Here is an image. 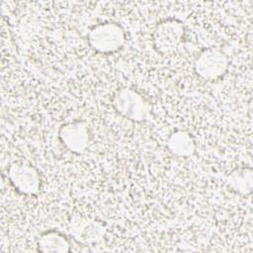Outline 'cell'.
<instances>
[{"mask_svg":"<svg viewBox=\"0 0 253 253\" xmlns=\"http://www.w3.org/2000/svg\"><path fill=\"white\" fill-rule=\"evenodd\" d=\"M112 105L119 115L132 122L141 123L152 118L150 103L138 92L128 87H123L115 92Z\"/></svg>","mask_w":253,"mask_h":253,"instance_id":"obj_1","label":"cell"},{"mask_svg":"<svg viewBox=\"0 0 253 253\" xmlns=\"http://www.w3.org/2000/svg\"><path fill=\"white\" fill-rule=\"evenodd\" d=\"M89 45L100 53H113L122 48L126 42L123 27L114 22L98 24L88 32Z\"/></svg>","mask_w":253,"mask_h":253,"instance_id":"obj_2","label":"cell"},{"mask_svg":"<svg viewBox=\"0 0 253 253\" xmlns=\"http://www.w3.org/2000/svg\"><path fill=\"white\" fill-rule=\"evenodd\" d=\"M67 231L81 244H95L105 238L107 226L101 220L81 213H73L67 221Z\"/></svg>","mask_w":253,"mask_h":253,"instance_id":"obj_3","label":"cell"},{"mask_svg":"<svg viewBox=\"0 0 253 253\" xmlns=\"http://www.w3.org/2000/svg\"><path fill=\"white\" fill-rule=\"evenodd\" d=\"M185 35L184 24L177 19H165L158 23L153 31V45L157 52L170 54L181 45Z\"/></svg>","mask_w":253,"mask_h":253,"instance_id":"obj_4","label":"cell"},{"mask_svg":"<svg viewBox=\"0 0 253 253\" xmlns=\"http://www.w3.org/2000/svg\"><path fill=\"white\" fill-rule=\"evenodd\" d=\"M227 55L218 48H206L194 62L195 72L203 79L215 80L223 76L228 68Z\"/></svg>","mask_w":253,"mask_h":253,"instance_id":"obj_5","label":"cell"},{"mask_svg":"<svg viewBox=\"0 0 253 253\" xmlns=\"http://www.w3.org/2000/svg\"><path fill=\"white\" fill-rule=\"evenodd\" d=\"M8 178L13 187L24 195L35 196L40 192V173L30 164L18 162L11 164L8 169Z\"/></svg>","mask_w":253,"mask_h":253,"instance_id":"obj_6","label":"cell"},{"mask_svg":"<svg viewBox=\"0 0 253 253\" xmlns=\"http://www.w3.org/2000/svg\"><path fill=\"white\" fill-rule=\"evenodd\" d=\"M63 145L72 153L83 154L90 143V130L87 122L75 121L63 125L58 131Z\"/></svg>","mask_w":253,"mask_h":253,"instance_id":"obj_7","label":"cell"},{"mask_svg":"<svg viewBox=\"0 0 253 253\" xmlns=\"http://www.w3.org/2000/svg\"><path fill=\"white\" fill-rule=\"evenodd\" d=\"M169 151L178 157H190L195 153L196 144L192 135L186 130L172 132L166 140Z\"/></svg>","mask_w":253,"mask_h":253,"instance_id":"obj_8","label":"cell"},{"mask_svg":"<svg viewBox=\"0 0 253 253\" xmlns=\"http://www.w3.org/2000/svg\"><path fill=\"white\" fill-rule=\"evenodd\" d=\"M37 248L43 253H67L70 251V243L60 232L48 230L39 236Z\"/></svg>","mask_w":253,"mask_h":253,"instance_id":"obj_9","label":"cell"},{"mask_svg":"<svg viewBox=\"0 0 253 253\" xmlns=\"http://www.w3.org/2000/svg\"><path fill=\"white\" fill-rule=\"evenodd\" d=\"M225 182L235 193L248 196L253 189V170L250 167L236 168L226 175Z\"/></svg>","mask_w":253,"mask_h":253,"instance_id":"obj_10","label":"cell"}]
</instances>
